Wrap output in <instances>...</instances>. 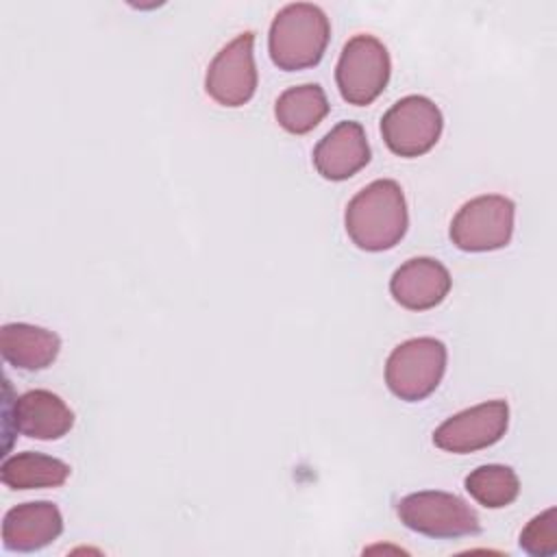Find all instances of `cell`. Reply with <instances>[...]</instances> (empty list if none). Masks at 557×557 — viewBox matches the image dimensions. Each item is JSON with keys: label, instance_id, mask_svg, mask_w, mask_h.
Returning a JSON list of instances; mask_svg holds the SVG:
<instances>
[{"label": "cell", "instance_id": "obj_14", "mask_svg": "<svg viewBox=\"0 0 557 557\" xmlns=\"http://www.w3.org/2000/svg\"><path fill=\"white\" fill-rule=\"evenodd\" d=\"M0 350L13 368L35 372L52 366L61 350V339L48 329L26 322H9L0 329Z\"/></svg>", "mask_w": 557, "mask_h": 557}, {"label": "cell", "instance_id": "obj_4", "mask_svg": "<svg viewBox=\"0 0 557 557\" xmlns=\"http://www.w3.org/2000/svg\"><path fill=\"white\" fill-rule=\"evenodd\" d=\"M396 513L407 529L437 540L466 537L481 531L476 511L450 492L422 490L407 494L398 500Z\"/></svg>", "mask_w": 557, "mask_h": 557}, {"label": "cell", "instance_id": "obj_13", "mask_svg": "<svg viewBox=\"0 0 557 557\" xmlns=\"http://www.w3.org/2000/svg\"><path fill=\"white\" fill-rule=\"evenodd\" d=\"M13 424L30 440H59L74 426V411L48 389H28L13 403Z\"/></svg>", "mask_w": 557, "mask_h": 557}, {"label": "cell", "instance_id": "obj_10", "mask_svg": "<svg viewBox=\"0 0 557 557\" xmlns=\"http://www.w3.org/2000/svg\"><path fill=\"white\" fill-rule=\"evenodd\" d=\"M453 278L444 263L431 257H413L405 261L389 278L392 298L411 311L437 307L450 292Z\"/></svg>", "mask_w": 557, "mask_h": 557}, {"label": "cell", "instance_id": "obj_18", "mask_svg": "<svg viewBox=\"0 0 557 557\" xmlns=\"http://www.w3.org/2000/svg\"><path fill=\"white\" fill-rule=\"evenodd\" d=\"M520 548L535 557H550L557 553V509L548 507L527 522L520 533Z\"/></svg>", "mask_w": 557, "mask_h": 557}, {"label": "cell", "instance_id": "obj_3", "mask_svg": "<svg viewBox=\"0 0 557 557\" xmlns=\"http://www.w3.org/2000/svg\"><path fill=\"white\" fill-rule=\"evenodd\" d=\"M446 346L435 337H413L398 344L385 361V383L394 396L418 403L431 396L446 372Z\"/></svg>", "mask_w": 557, "mask_h": 557}, {"label": "cell", "instance_id": "obj_15", "mask_svg": "<svg viewBox=\"0 0 557 557\" xmlns=\"http://www.w3.org/2000/svg\"><path fill=\"white\" fill-rule=\"evenodd\" d=\"M329 100L320 85L305 83L285 89L274 102V115L281 128L292 135L313 131L329 113Z\"/></svg>", "mask_w": 557, "mask_h": 557}, {"label": "cell", "instance_id": "obj_17", "mask_svg": "<svg viewBox=\"0 0 557 557\" xmlns=\"http://www.w3.org/2000/svg\"><path fill=\"white\" fill-rule=\"evenodd\" d=\"M466 492L487 509H500L511 505L520 494V479L509 466L487 463L474 468L463 479Z\"/></svg>", "mask_w": 557, "mask_h": 557}, {"label": "cell", "instance_id": "obj_1", "mask_svg": "<svg viewBox=\"0 0 557 557\" xmlns=\"http://www.w3.org/2000/svg\"><path fill=\"white\" fill-rule=\"evenodd\" d=\"M346 233L352 244L368 252L394 248L407 233L409 213L400 185L379 178L357 191L346 205Z\"/></svg>", "mask_w": 557, "mask_h": 557}, {"label": "cell", "instance_id": "obj_11", "mask_svg": "<svg viewBox=\"0 0 557 557\" xmlns=\"http://www.w3.org/2000/svg\"><path fill=\"white\" fill-rule=\"evenodd\" d=\"M370 161V146L359 122L335 124L313 148V165L326 181H346Z\"/></svg>", "mask_w": 557, "mask_h": 557}, {"label": "cell", "instance_id": "obj_8", "mask_svg": "<svg viewBox=\"0 0 557 557\" xmlns=\"http://www.w3.org/2000/svg\"><path fill=\"white\" fill-rule=\"evenodd\" d=\"M207 94L222 107H242L257 91V65H255V33L244 30L220 52L205 74Z\"/></svg>", "mask_w": 557, "mask_h": 557}, {"label": "cell", "instance_id": "obj_9", "mask_svg": "<svg viewBox=\"0 0 557 557\" xmlns=\"http://www.w3.org/2000/svg\"><path fill=\"white\" fill-rule=\"evenodd\" d=\"M509 424V405L500 398L468 407L446 418L433 431V444L446 453L466 455L496 444Z\"/></svg>", "mask_w": 557, "mask_h": 557}, {"label": "cell", "instance_id": "obj_12", "mask_svg": "<svg viewBox=\"0 0 557 557\" xmlns=\"http://www.w3.org/2000/svg\"><path fill=\"white\" fill-rule=\"evenodd\" d=\"M61 531L63 516L54 503H22L4 513L2 546L15 553H33L52 544Z\"/></svg>", "mask_w": 557, "mask_h": 557}, {"label": "cell", "instance_id": "obj_5", "mask_svg": "<svg viewBox=\"0 0 557 557\" xmlns=\"http://www.w3.org/2000/svg\"><path fill=\"white\" fill-rule=\"evenodd\" d=\"M389 72V52L383 41L372 35H355L342 48L335 83L348 104L366 107L383 94Z\"/></svg>", "mask_w": 557, "mask_h": 557}, {"label": "cell", "instance_id": "obj_7", "mask_svg": "<svg viewBox=\"0 0 557 557\" xmlns=\"http://www.w3.org/2000/svg\"><path fill=\"white\" fill-rule=\"evenodd\" d=\"M516 207L500 194L468 200L450 222V239L459 250L487 252L505 248L513 233Z\"/></svg>", "mask_w": 557, "mask_h": 557}, {"label": "cell", "instance_id": "obj_6", "mask_svg": "<svg viewBox=\"0 0 557 557\" xmlns=\"http://www.w3.org/2000/svg\"><path fill=\"white\" fill-rule=\"evenodd\" d=\"M444 117L440 107L426 96H405L396 100L381 117L385 146L405 159L429 152L442 135Z\"/></svg>", "mask_w": 557, "mask_h": 557}, {"label": "cell", "instance_id": "obj_16", "mask_svg": "<svg viewBox=\"0 0 557 557\" xmlns=\"http://www.w3.org/2000/svg\"><path fill=\"white\" fill-rule=\"evenodd\" d=\"M70 466L57 457L44 453H17L4 459L0 468V479L11 490H41L59 487L67 481Z\"/></svg>", "mask_w": 557, "mask_h": 557}, {"label": "cell", "instance_id": "obj_2", "mask_svg": "<svg viewBox=\"0 0 557 557\" xmlns=\"http://www.w3.org/2000/svg\"><path fill=\"white\" fill-rule=\"evenodd\" d=\"M331 39L326 13L311 2L285 4L268 33L270 59L278 70L296 72L320 63Z\"/></svg>", "mask_w": 557, "mask_h": 557}]
</instances>
